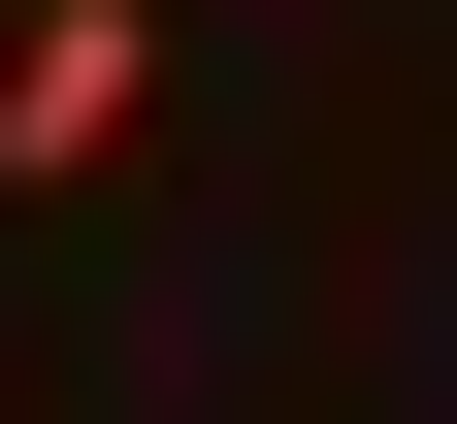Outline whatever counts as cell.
Listing matches in <instances>:
<instances>
[{"label": "cell", "mask_w": 457, "mask_h": 424, "mask_svg": "<svg viewBox=\"0 0 457 424\" xmlns=\"http://www.w3.org/2000/svg\"><path fill=\"white\" fill-rule=\"evenodd\" d=\"M163 98V0H0V196H98Z\"/></svg>", "instance_id": "1"}]
</instances>
